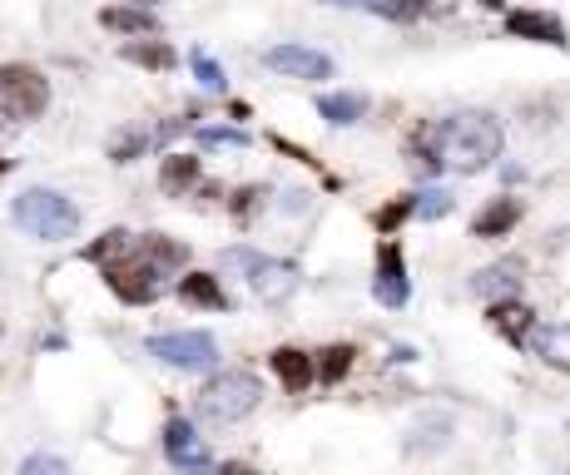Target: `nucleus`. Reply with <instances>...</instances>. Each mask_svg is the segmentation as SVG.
<instances>
[{
    "label": "nucleus",
    "mask_w": 570,
    "mask_h": 475,
    "mask_svg": "<svg viewBox=\"0 0 570 475\" xmlns=\"http://www.w3.org/2000/svg\"><path fill=\"white\" fill-rule=\"evenodd\" d=\"M125 60L129 65H145V70H169L174 50L164 46V40H139V46H125Z\"/></svg>",
    "instance_id": "nucleus-24"
},
{
    "label": "nucleus",
    "mask_w": 570,
    "mask_h": 475,
    "mask_svg": "<svg viewBox=\"0 0 570 475\" xmlns=\"http://www.w3.org/2000/svg\"><path fill=\"white\" fill-rule=\"evenodd\" d=\"M218 475H258V471H254V466H238V461H228V466L218 471Z\"/></svg>",
    "instance_id": "nucleus-32"
},
{
    "label": "nucleus",
    "mask_w": 570,
    "mask_h": 475,
    "mask_svg": "<svg viewBox=\"0 0 570 475\" xmlns=\"http://www.w3.org/2000/svg\"><path fill=\"white\" fill-rule=\"evenodd\" d=\"M531 347H535V357H541L546 367L570 372V323H551V327H541V333L531 337Z\"/></svg>",
    "instance_id": "nucleus-17"
},
{
    "label": "nucleus",
    "mask_w": 570,
    "mask_h": 475,
    "mask_svg": "<svg viewBox=\"0 0 570 475\" xmlns=\"http://www.w3.org/2000/svg\"><path fill=\"white\" fill-rule=\"evenodd\" d=\"M189 263V248H184L179 238H164V234H145L129 243V253L119 263H109L105 268V283L109 293L119 297V303L129 307H145L159 297L164 278H169L174 268H184Z\"/></svg>",
    "instance_id": "nucleus-1"
},
{
    "label": "nucleus",
    "mask_w": 570,
    "mask_h": 475,
    "mask_svg": "<svg viewBox=\"0 0 570 475\" xmlns=\"http://www.w3.org/2000/svg\"><path fill=\"white\" fill-rule=\"evenodd\" d=\"M517 224H521V198L501 194V198H491L476 218H471V234H476V238H507Z\"/></svg>",
    "instance_id": "nucleus-15"
},
{
    "label": "nucleus",
    "mask_w": 570,
    "mask_h": 475,
    "mask_svg": "<svg viewBox=\"0 0 570 475\" xmlns=\"http://www.w3.org/2000/svg\"><path fill=\"white\" fill-rule=\"evenodd\" d=\"M263 198H268V189H258V184H254V189H238V194H234V204H228V208H234L238 224H254L258 208H263Z\"/></svg>",
    "instance_id": "nucleus-29"
},
{
    "label": "nucleus",
    "mask_w": 570,
    "mask_h": 475,
    "mask_svg": "<svg viewBox=\"0 0 570 475\" xmlns=\"http://www.w3.org/2000/svg\"><path fill=\"white\" fill-rule=\"evenodd\" d=\"M164 456H169L179 471H189V475L208 471L204 436H199V431H194L189 422H184V416H174V422H164Z\"/></svg>",
    "instance_id": "nucleus-10"
},
{
    "label": "nucleus",
    "mask_w": 570,
    "mask_h": 475,
    "mask_svg": "<svg viewBox=\"0 0 570 475\" xmlns=\"http://www.w3.org/2000/svg\"><path fill=\"white\" fill-rule=\"evenodd\" d=\"M189 65H194V80H199L208 95H218V90H224V85H228V80H224V65H218V60H208L204 50H194V55H189Z\"/></svg>",
    "instance_id": "nucleus-26"
},
{
    "label": "nucleus",
    "mask_w": 570,
    "mask_h": 475,
    "mask_svg": "<svg viewBox=\"0 0 570 475\" xmlns=\"http://www.w3.org/2000/svg\"><path fill=\"white\" fill-rule=\"evenodd\" d=\"M145 149H149V135H139V129H129V135H115V139H109V159H115V164L139 159Z\"/></svg>",
    "instance_id": "nucleus-27"
},
{
    "label": "nucleus",
    "mask_w": 570,
    "mask_h": 475,
    "mask_svg": "<svg viewBox=\"0 0 570 475\" xmlns=\"http://www.w3.org/2000/svg\"><path fill=\"white\" fill-rule=\"evenodd\" d=\"M50 105V85L30 65H0V119H36Z\"/></svg>",
    "instance_id": "nucleus-6"
},
{
    "label": "nucleus",
    "mask_w": 570,
    "mask_h": 475,
    "mask_svg": "<svg viewBox=\"0 0 570 475\" xmlns=\"http://www.w3.org/2000/svg\"><path fill=\"white\" fill-rule=\"evenodd\" d=\"M100 26L119 30V36H145V40L159 36V16H155V10H139V6H105L100 10Z\"/></svg>",
    "instance_id": "nucleus-16"
},
{
    "label": "nucleus",
    "mask_w": 570,
    "mask_h": 475,
    "mask_svg": "<svg viewBox=\"0 0 570 475\" xmlns=\"http://www.w3.org/2000/svg\"><path fill=\"white\" fill-rule=\"evenodd\" d=\"M258 402H263V382L254 372H244V367L218 372L199 392V416L204 422H218V426H234V422H244L248 412H258Z\"/></svg>",
    "instance_id": "nucleus-4"
},
{
    "label": "nucleus",
    "mask_w": 570,
    "mask_h": 475,
    "mask_svg": "<svg viewBox=\"0 0 570 475\" xmlns=\"http://www.w3.org/2000/svg\"><path fill=\"white\" fill-rule=\"evenodd\" d=\"M487 323H491V333H497L507 347H531V333H535V313L525 303H491V313H487Z\"/></svg>",
    "instance_id": "nucleus-13"
},
{
    "label": "nucleus",
    "mask_w": 570,
    "mask_h": 475,
    "mask_svg": "<svg viewBox=\"0 0 570 475\" xmlns=\"http://www.w3.org/2000/svg\"><path fill=\"white\" fill-rule=\"evenodd\" d=\"M372 297H377L382 307H407L412 297V283H407V258H402L397 243H377V278H372Z\"/></svg>",
    "instance_id": "nucleus-8"
},
{
    "label": "nucleus",
    "mask_w": 570,
    "mask_h": 475,
    "mask_svg": "<svg viewBox=\"0 0 570 475\" xmlns=\"http://www.w3.org/2000/svg\"><path fill=\"white\" fill-rule=\"evenodd\" d=\"M353 362H357V352L347 347V342H337V347H323L317 352V362H313V372H317V382L323 386H337L353 372Z\"/></svg>",
    "instance_id": "nucleus-19"
},
{
    "label": "nucleus",
    "mask_w": 570,
    "mask_h": 475,
    "mask_svg": "<svg viewBox=\"0 0 570 475\" xmlns=\"http://www.w3.org/2000/svg\"><path fill=\"white\" fill-rule=\"evenodd\" d=\"M10 218H16L20 234H30L40 243H65V238L80 234V208H75L60 189H26V194H16Z\"/></svg>",
    "instance_id": "nucleus-3"
},
{
    "label": "nucleus",
    "mask_w": 570,
    "mask_h": 475,
    "mask_svg": "<svg viewBox=\"0 0 570 475\" xmlns=\"http://www.w3.org/2000/svg\"><path fill=\"white\" fill-rule=\"evenodd\" d=\"M20 475H70V466L60 456H50V451H36V456L20 461Z\"/></svg>",
    "instance_id": "nucleus-30"
},
{
    "label": "nucleus",
    "mask_w": 570,
    "mask_h": 475,
    "mask_svg": "<svg viewBox=\"0 0 570 475\" xmlns=\"http://www.w3.org/2000/svg\"><path fill=\"white\" fill-rule=\"evenodd\" d=\"M412 214H416V198H412V194H402V198H392L387 208H377V214H372V228H377V234L387 238V234H397V228L407 224Z\"/></svg>",
    "instance_id": "nucleus-23"
},
{
    "label": "nucleus",
    "mask_w": 570,
    "mask_h": 475,
    "mask_svg": "<svg viewBox=\"0 0 570 475\" xmlns=\"http://www.w3.org/2000/svg\"><path fill=\"white\" fill-rule=\"evenodd\" d=\"M263 65L273 75H288V80H333V60L308 46H273L263 55Z\"/></svg>",
    "instance_id": "nucleus-9"
},
{
    "label": "nucleus",
    "mask_w": 570,
    "mask_h": 475,
    "mask_svg": "<svg viewBox=\"0 0 570 475\" xmlns=\"http://www.w3.org/2000/svg\"><path fill=\"white\" fill-rule=\"evenodd\" d=\"M224 263L244 273L248 287H254V297L258 303H268V307L288 303V297L298 293V268L283 263V258H263V253H254V248H228Z\"/></svg>",
    "instance_id": "nucleus-5"
},
{
    "label": "nucleus",
    "mask_w": 570,
    "mask_h": 475,
    "mask_svg": "<svg viewBox=\"0 0 570 475\" xmlns=\"http://www.w3.org/2000/svg\"><path fill=\"white\" fill-rule=\"evenodd\" d=\"M149 357L174 372H208L218 362V342L208 333H159L149 337Z\"/></svg>",
    "instance_id": "nucleus-7"
},
{
    "label": "nucleus",
    "mask_w": 570,
    "mask_h": 475,
    "mask_svg": "<svg viewBox=\"0 0 570 475\" xmlns=\"http://www.w3.org/2000/svg\"><path fill=\"white\" fill-rule=\"evenodd\" d=\"M446 214H452V194H446V189L416 194V218H426V224H432V218H446Z\"/></svg>",
    "instance_id": "nucleus-28"
},
{
    "label": "nucleus",
    "mask_w": 570,
    "mask_h": 475,
    "mask_svg": "<svg viewBox=\"0 0 570 475\" xmlns=\"http://www.w3.org/2000/svg\"><path fill=\"white\" fill-rule=\"evenodd\" d=\"M501 119L497 115H481V109H466V115H452V119H436L432 125V149H436V164L452 174H481L501 159Z\"/></svg>",
    "instance_id": "nucleus-2"
},
{
    "label": "nucleus",
    "mask_w": 570,
    "mask_h": 475,
    "mask_svg": "<svg viewBox=\"0 0 570 475\" xmlns=\"http://www.w3.org/2000/svg\"><path fill=\"white\" fill-rule=\"evenodd\" d=\"M159 184H164V194H189L194 184H199V159H194V154H169Z\"/></svg>",
    "instance_id": "nucleus-20"
},
{
    "label": "nucleus",
    "mask_w": 570,
    "mask_h": 475,
    "mask_svg": "<svg viewBox=\"0 0 570 475\" xmlns=\"http://www.w3.org/2000/svg\"><path fill=\"white\" fill-rule=\"evenodd\" d=\"M507 30L517 40H535V46H551V50H566L570 46V36H566V26L556 16H546V10H511L507 16Z\"/></svg>",
    "instance_id": "nucleus-12"
},
{
    "label": "nucleus",
    "mask_w": 570,
    "mask_h": 475,
    "mask_svg": "<svg viewBox=\"0 0 570 475\" xmlns=\"http://www.w3.org/2000/svg\"><path fill=\"white\" fill-rule=\"evenodd\" d=\"M481 6H487V10H501V6H507V0H481Z\"/></svg>",
    "instance_id": "nucleus-33"
},
{
    "label": "nucleus",
    "mask_w": 570,
    "mask_h": 475,
    "mask_svg": "<svg viewBox=\"0 0 570 475\" xmlns=\"http://www.w3.org/2000/svg\"><path fill=\"white\" fill-rule=\"evenodd\" d=\"M129 243H135V234H125V228H109L105 238H95L90 248H85V258H90L95 268H109V263H119L129 253Z\"/></svg>",
    "instance_id": "nucleus-22"
},
{
    "label": "nucleus",
    "mask_w": 570,
    "mask_h": 475,
    "mask_svg": "<svg viewBox=\"0 0 570 475\" xmlns=\"http://www.w3.org/2000/svg\"><path fill=\"white\" fill-rule=\"evenodd\" d=\"M6 174H10V159H0V179H6Z\"/></svg>",
    "instance_id": "nucleus-34"
},
{
    "label": "nucleus",
    "mask_w": 570,
    "mask_h": 475,
    "mask_svg": "<svg viewBox=\"0 0 570 475\" xmlns=\"http://www.w3.org/2000/svg\"><path fill=\"white\" fill-rule=\"evenodd\" d=\"M179 297L189 307H208V313H224L228 307V293L218 287L214 273H189V278H179Z\"/></svg>",
    "instance_id": "nucleus-18"
},
{
    "label": "nucleus",
    "mask_w": 570,
    "mask_h": 475,
    "mask_svg": "<svg viewBox=\"0 0 570 475\" xmlns=\"http://www.w3.org/2000/svg\"><path fill=\"white\" fill-rule=\"evenodd\" d=\"M199 139H204V149H244L248 144L244 129H199Z\"/></svg>",
    "instance_id": "nucleus-31"
},
{
    "label": "nucleus",
    "mask_w": 570,
    "mask_h": 475,
    "mask_svg": "<svg viewBox=\"0 0 570 475\" xmlns=\"http://www.w3.org/2000/svg\"><path fill=\"white\" fill-rule=\"evenodd\" d=\"M268 367H273V377L283 382V392H293V396H298V392H308V386L317 382L313 357H308V352H303V347H278V352H273V357H268Z\"/></svg>",
    "instance_id": "nucleus-14"
},
{
    "label": "nucleus",
    "mask_w": 570,
    "mask_h": 475,
    "mask_svg": "<svg viewBox=\"0 0 570 475\" xmlns=\"http://www.w3.org/2000/svg\"><path fill=\"white\" fill-rule=\"evenodd\" d=\"M317 115L327 125H357L367 115V99L363 95H317Z\"/></svg>",
    "instance_id": "nucleus-21"
},
{
    "label": "nucleus",
    "mask_w": 570,
    "mask_h": 475,
    "mask_svg": "<svg viewBox=\"0 0 570 475\" xmlns=\"http://www.w3.org/2000/svg\"><path fill=\"white\" fill-rule=\"evenodd\" d=\"M521 283H525V263L501 258V263H491V268H481L476 278H471V293L487 297V303H511V297L521 293Z\"/></svg>",
    "instance_id": "nucleus-11"
},
{
    "label": "nucleus",
    "mask_w": 570,
    "mask_h": 475,
    "mask_svg": "<svg viewBox=\"0 0 570 475\" xmlns=\"http://www.w3.org/2000/svg\"><path fill=\"white\" fill-rule=\"evenodd\" d=\"M566 475H570V471H566Z\"/></svg>",
    "instance_id": "nucleus-35"
},
{
    "label": "nucleus",
    "mask_w": 570,
    "mask_h": 475,
    "mask_svg": "<svg viewBox=\"0 0 570 475\" xmlns=\"http://www.w3.org/2000/svg\"><path fill=\"white\" fill-rule=\"evenodd\" d=\"M363 10H372V16H382V20H416V16H426L432 10V0H367Z\"/></svg>",
    "instance_id": "nucleus-25"
}]
</instances>
